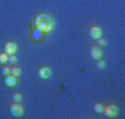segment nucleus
I'll list each match as a JSON object with an SVG mask.
<instances>
[{
  "label": "nucleus",
  "mask_w": 125,
  "mask_h": 119,
  "mask_svg": "<svg viewBox=\"0 0 125 119\" xmlns=\"http://www.w3.org/2000/svg\"><path fill=\"white\" fill-rule=\"evenodd\" d=\"M117 112H118V110H117V107L114 105V104H110V105L104 107L103 108V114L106 115L107 118H113V116H115Z\"/></svg>",
  "instance_id": "7ed1b4c3"
},
{
  "label": "nucleus",
  "mask_w": 125,
  "mask_h": 119,
  "mask_svg": "<svg viewBox=\"0 0 125 119\" xmlns=\"http://www.w3.org/2000/svg\"><path fill=\"white\" fill-rule=\"evenodd\" d=\"M102 55H103V53H102V47H99V46H93L92 49H90V57L93 58V60H100L102 58Z\"/></svg>",
  "instance_id": "0eeeda50"
},
{
  "label": "nucleus",
  "mask_w": 125,
  "mask_h": 119,
  "mask_svg": "<svg viewBox=\"0 0 125 119\" xmlns=\"http://www.w3.org/2000/svg\"><path fill=\"white\" fill-rule=\"evenodd\" d=\"M11 75H14L15 78H20V76H21V69H20V68H17V66L11 68Z\"/></svg>",
  "instance_id": "9b49d317"
},
{
  "label": "nucleus",
  "mask_w": 125,
  "mask_h": 119,
  "mask_svg": "<svg viewBox=\"0 0 125 119\" xmlns=\"http://www.w3.org/2000/svg\"><path fill=\"white\" fill-rule=\"evenodd\" d=\"M97 44H99V47H104V46L107 44V42H106L104 39H102V37H99V39H97Z\"/></svg>",
  "instance_id": "dca6fc26"
},
{
  "label": "nucleus",
  "mask_w": 125,
  "mask_h": 119,
  "mask_svg": "<svg viewBox=\"0 0 125 119\" xmlns=\"http://www.w3.org/2000/svg\"><path fill=\"white\" fill-rule=\"evenodd\" d=\"M4 84L7 86V87H14L15 84H17V78L14 75H7V76H4Z\"/></svg>",
  "instance_id": "6e6552de"
},
{
  "label": "nucleus",
  "mask_w": 125,
  "mask_h": 119,
  "mask_svg": "<svg viewBox=\"0 0 125 119\" xmlns=\"http://www.w3.org/2000/svg\"><path fill=\"white\" fill-rule=\"evenodd\" d=\"M10 114L13 115V116H15V118H20V116H22L24 115V107L20 104V102H14V104H11L10 105Z\"/></svg>",
  "instance_id": "f03ea898"
},
{
  "label": "nucleus",
  "mask_w": 125,
  "mask_h": 119,
  "mask_svg": "<svg viewBox=\"0 0 125 119\" xmlns=\"http://www.w3.org/2000/svg\"><path fill=\"white\" fill-rule=\"evenodd\" d=\"M7 60H9V55L6 53H0V64H4V62H7Z\"/></svg>",
  "instance_id": "2eb2a0df"
},
{
  "label": "nucleus",
  "mask_w": 125,
  "mask_h": 119,
  "mask_svg": "<svg viewBox=\"0 0 125 119\" xmlns=\"http://www.w3.org/2000/svg\"><path fill=\"white\" fill-rule=\"evenodd\" d=\"M96 66H97L99 69H104V68H106V62L100 58V60H97V61H96Z\"/></svg>",
  "instance_id": "ddd939ff"
},
{
  "label": "nucleus",
  "mask_w": 125,
  "mask_h": 119,
  "mask_svg": "<svg viewBox=\"0 0 125 119\" xmlns=\"http://www.w3.org/2000/svg\"><path fill=\"white\" fill-rule=\"evenodd\" d=\"M7 61H9L10 64H14V62L17 61V58L14 57V54H13V55H9V60H7Z\"/></svg>",
  "instance_id": "f3484780"
},
{
  "label": "nucleus",
  "mask_w": 125,
  "mask_h": 119,
  "mask_svg": "<svg viewBox=\"0 0 125 119\" xmlns=\"http://www.w3.org/2000/svg\"><path fill=\"white\" fill-rule=\"evenodd\" d=\"M103 108H104V107H103L100 102H96V104L93 105V111L96 112V114H102V112H103Z\"/></svg>",
  "instance_id": "9d476101"
},
{
  "label": "nucleus",
  "mask_w": 125,
  "mask_h": 119,
  "mask_svg": "<svg viewBox=\"0 0 125 119\" xmlns=\"http://www.w3.org/2000/svg\"><path fill=\"white\" fill-rule=\"evenodd\" d=\"M15 51H17V46L14 42H7L4 44V53L7 55H13V54H15Z\"/></svg>",
  "instance_id": "423d86ee"
},
{
  "label": "nucleus",
  "mask_w": 125,
  "mask_h": 119,
  "mask_svg": "<svg viewBox=\"0 0 125 119\" xmlns=\"http://www.w3.org/2000/svg\"><path fill=\"white\" fill-rule=\"evenodd\" d=\"M50 69L49 66H40L39 71H38V78L39 79H49L50 78Z\"/></svg>",
  "instance_id": "39448f33"
},
{
  "label": "nucleus",
  "mask_w": 125,
  "mask_h": 119,
  "mask_svg": "<svg viewBox=\"0 0 125 119\" xmlns=\"http://www.w3.org/2000/svg\"><path fill=\"white\" fill-rule=\"evenodd\" d=\"M35 27L38 31L43 32V33H49L53 28V19L50 17L49 14L42 13L39 15H36L35 18Z\"/></svg>",
  "instance_id": "f257e3e1"
},
{
  "label": "nucleus",
  "mask_w": 125,
  "mask_h": 119,
  "mask_svg": "<svg viewBox=\"0 0 125 119\" xmlns=\"http://www.w3.org/2000/svg\"><path fill=\"white\" fill-rule=\"evenodd\" d=\"M42 37H43V32L38 31V29H36V31L33 32V35H32V39L38 40V42H39V40H42Z\"/></svg>",
  "instance_id": "1a4fd4ad"
},
{
  "label": "nucleus",
  "mask_w": 125,
  "mask_h": 119,
  "mask_svg": "<svg viewBox=\"0 0 125 119\" xmlns=\"http://www.w3.org/2000/svg\"><path fill=\"white\" fill-rule=\"evenodd\" d=\"M21 100H22V94H21V93H14L13 94V101L14 102H20Z\"/></svg>",
  "instance_id": "f8f14e48"
},
{
  "label": "nucleus",
  "mask_w": 125,
  "mask_h": 119,
  "mask_svg": "<svg viewBox=\"0 0 125 119\" xmlns=\"http://www.w3.org/2000/svg\"><path fill=\"white\" fill-rule=\"evenodd\" d=\"M88 33H89V37L93 40H97L99 37H102V29L99 27H90Z\"/></svg>",
  "instance_id": "20e7f679"
},
{
  "label": "nucleus",
  "mask_w": 125,
  "mask_h": 119,
  "mask_svg": "<svg viewBox=\"0 0 125 119\" xmlns=\"http://www.w3.org/2000/svg\"><path fill=\"white\" fill-rule=\"evenodd\" d=\"M11 73V68H9V66H4V68H1V75L3 76H7Z\"/></svg>",
  "instance_id": "4468645a"
}]
</instances>
